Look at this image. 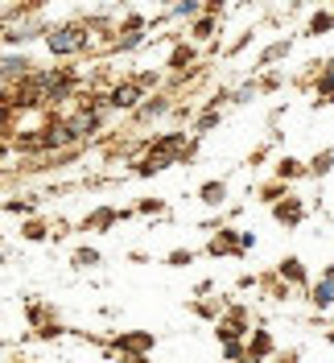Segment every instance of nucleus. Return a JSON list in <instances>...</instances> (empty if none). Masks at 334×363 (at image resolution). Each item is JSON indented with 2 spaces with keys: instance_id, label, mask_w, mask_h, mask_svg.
<instances>
[{
  "instance_id": "f257e3e1",
  "label": "nucleus",
  "mask_w": 334,
  "mask_h": 363,
  "mask_svg": "<svg viewBox=\"0 0 334 363\" xmlns=\"http://www.w3.org/2000/svg\"><path fill=\"white\" fill-rule=\"evenodd\" d=\"M45 50L54 58H70V54H83L87 50V25L83 21H70V25H58L45 33Z\"/></svg>"
},
{
  "instance_id": "f03ea898",
  "label": "nucleus",
  "mask_w": 334,
  "mask_h": 363,
  "mask_svg": "<svg viewBox=\"0 0 334 363\" xmlns=\"http://www.w3.org/2000/svg\"><path fill=\"white\" fill-rule=\"evenodd\" d=\"M104 99H108L111 112H133L136 104L145 99V91L136 87V79H124V83H116V87H111L108 95H104Z\"/></svg>"
},
{
  "instance_id": "7ed1b4c3",
  "label": "nucleus",
  "mask_w": 334,
  "mask_h": 363,
  "mask_svg": "<svg viewBox=\"0 0 334 363\" xmlns=\"http://www.w3.org/2000/svg\"><path fill=\"white\" fill-rule=\"evenodd\" d=\"M272 215H277V223H285V227H297L301 223V215H306V206H301V199H277V206H272Z\"/></svg>"
},
{
  "instance_id": "20e7f679",
  "label": "nucleus",
  "mask_w": 334,
  "mask_h": 363,
  "mask_svg": "<svg viewBox=\"0 0 334 363\" xmlns=\"http://www.w3.org/2000/svg\"><path fill=\"white\" fill-rule=\"evenodd\" d=\"M165 67L174 70V74H186V70L194 67V45H186V42H178L174 50H169V62Z\"/></svg>"
},
{
  "instance_id": "39448f33",
  "label": "nucleus",
  "mask_w": 334,
  "mask_h": 363,
  "mask_svg": "<svg viewBox=\"0 0 334 363\" xmlns=\"http://www.w3.org/2000/svg\"><path fill=\"white\" fill-rule=\"evenodd\" d=\"M215 29H219V17H211V13H202L199 21L190 25V38H194V42H211V38H215Z\"/></svg>"
},
{
  "instance_id": "423d86ee",
  "label": "nucleus",
  "mask_w": 334,
  "mask_h": 363,
  "mask_svg": "<svg viewBox=\"0 0 334 363\" xmlns=\"http://www.w3.org/2000/svg\"><path fill=\"white\" fill-rule=\"evenodd\" d=\"M25 70H29V58H25V54H9V58H0V79H21Z\"/></svg>"
},
{
  "instance_id": "0eeeda50",
  "label": "nucleus",
  "mask_w": 334,
  "mask_h": 363,
  "mask_svg": "<svg viewBox=\"0 0 334 363\" xmlns=\"http://www.w3.org/2000/svg\"><path fill=\"white\" fill-rule=\"evenodd\" d=\"M133 112L140 116V120H153V116H165V112H169V99H165V95H153V99H145V104H136Z\"/></svg>"
},
{
  "instance_id": "6e6552de",
  "label": "nucleus",
  "mask_w": 334,
  "mask_h": 363,
  "mask_svg": "<svg viewBox=\"0 0 334 363\" xmlns=\"http://www.w3.org/2000/svg\"><path fill=\"white\" fill-rule=\"evenodd\" d=\"M334 169V149H322V153H313V161L306 165V174H313V178H326Z\"/></svg>"
},
{
  "instance_id": "1a4fd4ad",
  "label": "nucleus",
  "mask_w": 334,
  "mask_h": 363,
  "mask_svg": "<svg viewBox=\"0 0 334 363\" xmlns=\"http://www.w3.org/2000/svg\"><path fill=\"white\" fill-rule=\"evenodd\" d=\"M120 219V211H111V206H99V211H91L87 215V223L83 227H91V231H104V227H111Z\"/></svg>"
},
{
  "instance_id": "9d476101",
  "label": "nucleus",
  "mask_w": 334,
  "mask_h": 363,
  "mask_svg": "<svg viewBox=\"0 0 334 363\" xmlns=\"http://www.w3.org/2000/svg\"><path fill=\"white\" fill-rule=\"evenodd\" d=\"M199 199L206 206H223V199H227V186H223V182H206V186L199 190Z\"/></svg>"
},
{
  "instance_id": "9b49d317",
  "label": "nucleus",
  "mask_w": 334,
  "mask_h": 363,
  "mask_svg": "<svg viewBox=\"0 0 334 363\" xmlns=\"http://www.w3.org/2000/svg\"><path fill=\"white\" fill-rule=\"evenodd\" d=\"M301 174H306V165H301L297 157H281L277 161V178L281 182H293V178H301Z\"/></svg>"
},
{
  "instance_id": "f8f14e48",
  "label": "nucleus",
  "mask_w": 334,
  "mask_h": 363,
  "mask_svg": "<svg viewBox=\"0 0 334 363\" xmlns=\"http://www.w3.org/2000/svg\"><path fill=\"white\" fill-rule=\"evenodd\" d=\"M285 54H289V38H285V42H272V45H268L265 54H260V67H272V62H281Z\"/></svg>"
},
{
  "instance_id": "ddd939ff",
  "label": "nucleus",
  "mask_w": 334,
  "mask_h": 363,
  "mask_svg": "<svg viewBox=\"0 0 334 363\" xmlns=\"http://www.w3.org/2000/svg\"><path fill=\"white\" fill-rule=\"evenodd\" d=\"M334 29V13H313L310 17V38H322Z\"/></svg>"
},
{
  "instance_id": "4468645a",
  "label": "nucleus",
  "mask_w": 334,
  "mask_h": 363,
  "mask_svg": "<svg viewBox=\"0 0 334 363\" xmlns=\"http://www.w3.org/2000/svg\"><path fill=\"white\" fill-rule=\"evenodd\" d=\"M235 248H240V240H235L231 231H219V235L211 240V252H215V256H219V252H235Z\"/></svg>"
},
{
  "instance_id": "2eb2a0df",
  "label": "nucleus",
  "mask_w": 334,
  "mask_h": 363,
  "mask_svg": "<svg viewBox=\"0 0 334 363\" xmlns=\"http://www.w3.org/2000/svg\"><path fill=\"white\" fill-rule=\"evenodd\" d=\"M199 13H202L199 0H178V4H174V17H199Z\"/></svg>"
},
{
  "instance_id": "dca6fc26",
  "label": "nucleus",
  "mask_w": 334,
  "mask_h": 363,
  "mask_svg": "<svg viewBox=\"0 0 334 363\" xmlns=\"http://www.w3.org/2000/svg\"><path fill=\"white\" fill-rule=\"evenodd\" d=\"M215 124H219V112H202V116H199V124H194V133H211Z\"/></svg>"
},
{
  "instance_id": "f3484780",
  "label": "nucleus",
  "mask_w": 334,
  "mask_h": 363,
  "mask_svg": "<svg viewBox=\"0 0 334 363\" xmlns=\"http://www.w3.org/2000/svg\"><path fill=\"white\" fill-rule=\"evenodd\" d=\"M25 240H45V223L29 219V223H25Z\"/></svg>"
},
{
  "instance_id": "a211bd4d",
  "label": "nucleus",
  "mask_w": 334,
  "mask_h": 363,
  "mask_svg": "<svg viewBox=\"0 0 334 363\" xmlns=\"http://www.w3.org/2000/svg\"><path fill=\"white\" fill-rule=\"evenodd\" d=\"M95 260H99V252H91V248L74 252V264H83V269H87V264H95Z\"/></svg>"
},
{
  "instance_id": "6ab92c4d",
  "label": "nucleus",
  "mask_w": 334,
  "mask_h": 363,
  "mask_svg": "<svg viewBox=\"0 0 334 363\" xmlns=\"http://www.w3.org/2000/svg\"><path fill=\"white\" fill-rule=\"evenodd\" d=\"M285 272H289L293 281H301V264H297V260H285Z\"/></svg>"
}]
</instances>
